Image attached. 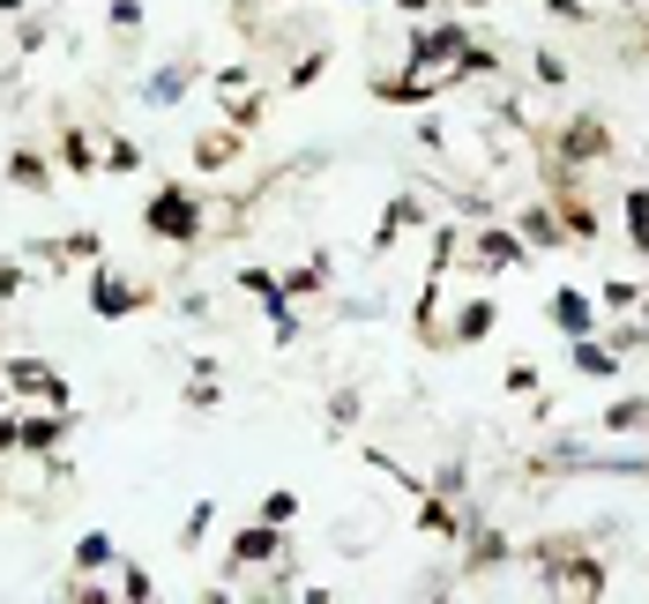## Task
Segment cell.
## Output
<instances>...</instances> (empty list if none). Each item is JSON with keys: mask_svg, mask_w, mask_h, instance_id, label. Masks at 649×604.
<instances>
[{"mask_svg": "<svg viewBox=\"0 0 649 604\" xmlns=\"http://www.w3.org/2000/svg\"><path fill=\"white\" fill-rule=\"evenodd\" d=\"M598 157H612V127H604L598 112H574L568 135H560V172H582V165H598Z\"/></svg>", "mask_w": 649, "mask_h": 604, "instance_id": "obj_2", "label": "cell"}, {"mask_svg": "<svg viewBox=\"0 0 649 604\" xmlns=\"http://www.w3.org/2000/svg\"><path fill=\"white\" fill-rule=\"evenodd\" d=\"M328 269H336V261L314 254V261H299V269H284V291H292V299H314V291L328 284Z\"/></svg>", "mask_w": 649, "mask_h": 604, "instance_id": "obj_17", "label": "cell"}, {"mask_svg": "<svg viewBox=\"0 0 649 604\" xmlns=\"http://www.w3.org/2000/svg\"><path fill=\"white\" fill-rule=\"evenodd\" d=\"M262 523H299V493H284V485H276L269 501H262Z\"/></svg>", "mask_w": 649, "mask_h": 604, "instance_id": "obj_25", "label": "cell"}, {"mask_svg": "<svg viewBox=\"0 0 649 604\" xmlns=\"http://www.w3.org/2000/svg\"><path fill=\"white\" fill-rule=\"evenodd\" d=\"M112 537H105V529H90V537H76V575H105V567H112Z\"/></svg>", "mask_w": 649, "mask_h": 604, "instance_id": "obj_19", "label": "cell"}, {"mask_svg": "<svg viewBox=\"0 0 649 604\" xmlns=\"http://www.w3.org/2000/svg\"><path fill=\"white\" fill-rule=\"evenodd\" d=\"M112 30L135 38V30H142V0H112Z\"/></svg>", "mask_w": 649, "mask_h": 604, "instance_id": "obj_29", "label": "cell"}, {"mask_svg": "<svg viewBox=\"0 0 649 604\" xmlns=\"http://www.w3.org/2000/svg\"><path fill=\"white\" fill-rule=\"evenodd\" d=\"M508 396H538V366H530V358L508 366Z\"/></svg>", "mask_w": 649, "mask_h": 604, "instance_id": "obj_28", "label": "cell"}, {"mask_svg": "<svg viewBox=\"0 0 649 604\" xmlns=\"http://www.w3.org/2000/svg\"><path fill=\"white\" fill-rule=\"evenodd\" d=\"M105 172H112V179H120V172H142V150H135L127 135H112V142H105Z\"/></svg>", "mask_w": 649, "mask_h": 604, "instance_id": "obj_22", "label": "cell"}, {"mask_svg": "<svg viewBox=\"0 0 649 604\" xmlns=\"http://www.w3.org/2000/svg\"><path fill=\"white\" fill-rule=\"evenodd\" d=\"M322 68H328V52H306V60H299V68H292V90H306V82H314V76H322Z\"/></svg>", "mask_w": 649, "mask_h": 604, "instance_id": "obj_30", "label": "cell"}, {"mask_svg": "<svg viewBox=\"0 0 649 604\" xmlns=\"http://www.w3.org/2000/svg\"><path fill=\"white\" fill-rule=\"evenodd\" d=\"M642 52H649V38H642Z\"/></svg>", "mask_w": 649, "mask_h": 604, "instance_id": "obj_34", "label": "cell"}, {"mask_svg": "<svg viewBox=\"0 0 649 604\" xmlns=\"http://www.w3.org/2000/svg\"><path fill=\"white\" fill-rule=\"evenodd\" d=\"M23 291V261H0V299H16Z\"/></svg>", "mask_w": 649, "mask_h": 604, "instance_id": "obj_31", "label": "cell"}, {"mask_svg": "<svg viewBox=\"0 0 649 604\" xmlns=\"http://www.w3.org/2000/svg\"><path fill=\"white\" fill-rule=\"evenodd\" d=\"M627 239L635 254H649V187H627Z\"/></svg>", "mask_w": 649, "mask_h": 604, "instance_id": "obj_21", "label": "cell"}, {"mask_svg": "<svg viewBox=\"0 0 649 604\" xmlns=\"http://www.w3.org/2000/svg\"><path fill=\"white\" fill-rule=\"evenodd\" d=\"M60 433H68V410L38 403V410L23 418V448H30V455H52V448H60Z\"/></svg>", "mask_w": 649, "mask_h": 604, "instance_id": "obj_13", "label": "cell"}, {"mask_svg": "<svg viewBox=\"0 0 649 604\" xmlns=\"http://www.w3.org/2000/svg\"><path fill=\"white\" fill-rule=\"evenodd\" d=\"M195 76H201L195 60H173V68H157V76H150V90H142V98H150V105H179Z\"/></svg>", "mask_w": 649, "mask_h": 604, "instance_id": "obj_16", "label": "cell"}, {"mask_svg": "<svg viewBox=\"0 0 649 604\" xmlns=\"http://www.w3.org/2000/svg\"><path fill=\"white\" fill-rule=\"evenodd\" d=\"M150 299H157V291H150V284H135V277H112V269H98V277H90V314H98V321L142 314Z\"/></svg>", "mask_w": 649, "mask_h": 604, "instance_id": "obj_3", "label": "cell"}, {"mask_svg": "<svg viewBox=\"0 0 649 604\" xmlns=\"http://www.w3.org/2000/svg\"><path fill=\"white\" fill-rule=\"evenodd\" d=\"M8 388H23V396L52 403V410H68V380L52 374V366H38V358H8Z\"/></svg>", "mask_w": 649, "mask_h": 604, "instance_id": "obj_8", "label": "cell"}, {"mask_svg": "<svg viewBox=\"0 0 649 604\" xmlns=\"http://www.w3.org/2000/svg\"><path fill=\"white\" fill-rule=\"evenodd\" d=\"M463 8H485V0H463Z\"/></svg>", "mask_w": 649, "mask_h": 604, "instance_id": "obj_33", "label": "cell"}, {"mask_svg": "<svg viewBox=\"0 0 649 604\" xmlns=\"http://www.w3.org/2000/svg\"><path fill=\"white\" fill-rule=\"evenodd\" d=\"M635 433L649 440V396H620V403L598 418V440H635Z\"/></svg>", "mask_w": 649, "mask_h": 604, "instance_id": "obj_10", "label": "cell"}, {"mask_svg": "<svg viewBox=\"0 0 649 604\" xmlns=\"http://www.w3.org/2000/svg\"><path fill=\"white\" fill-rule=\"evenodd\" d=\"M500 321V306L485 299V291H471V299L455 306V328H441V351H463V344H485Z\"/></svg>", "mask_w": 649, "mask_h": 604, "instance_id": "obj_5", "label": "cell"}, {"mask_svg": "<svg viewBox=\"0 0 649 604\" xmlns=\"http://www.w3.org/2000/svg\"><path fill=\"white\" fill-rule=\"evenodd\" d=\"M60 157H68V172H105V165H98V157H90V142H82L76 127L60 135Z\"/></svg>", "mask_w": 649, "mask_h": 604, "instance_id": "obj_24", "label": "cell"}, {"mask_svg": "<svg viewBox=\"0 0 649 604\" xmlns=\"http://www.w3.org/2000/svg\"><path fill=\"white\" fill-rule=\"evenodd\" d=\"M568 366H574L582 380H612V374L627 366V351H620V344H604L598 328H590V336H568Z\"/></svg>", "mask_w": 649, "mask_h": 604, "instance_id": "obj_6", "label": "cell"}, {"mask_svg": "<svg viewBox=\"0 0 649 604\" xmlns=\"http://www.w3.org/2000/svg\"><path fill=\"white\" fill-rule=\"evenodd\" d=\"M209 523H217V507L201 501V507H195V515H187V529H179V553H195L201 537H209Z\"/></svg>", "mask_w": 649, "mask_h": 604, "instance_id": "obj_26", "label": "cell"}, {"mask_svg": "<svg viewBox=\"0 0 649 604\" xmlns=\"http://www.w3.org/2000/svg\"><path fill=\"white\" fill-rule=\"evenodd\" d=\"M284 553V523H254V529H239V537H232V575H239V567H269V560Z\"/></svg>", "mask_w": 649, "mask_h": 604, "instance_id": "obj_9", "label": "cell"}, {"mask_svg": "<svg viewBox=\"0 0 649 604\" xmlns=\"http://www.w3.org/2000/svg\"><path fill=\"white\" fill-rule=\"evenodd\" d=\"M515 261H530V247H523V231L508 225V231H471V277H500V269H515Z\"/></svg>", "mask_w": 649, "mask_h": 604, "instance_id": "obj_4", "label": "cell"}, {"mask_svg": "<svg viewBox=\"0 0 649 604\" xmlns=\"http://www.w3.org/2000/svg\"><path fill=\"white\" fill-rule=\"evenodd\" d=\"M112 582H120V590H112V597H157V582H150V567H135V560H112Z\"/></svg>", "mask_w": 649, "mask_h": 604, "instance_id": "obj_20", "label": "cell"}, {"mask_svg": "<svg viewBox=\"0 0 649 604\" xmlns=\"http://www.w3.org/2000/svg\"><path fill=\"white\" fill-rule=\"evenodd\" d=\"M396 8H403V16H425V8H433V0H396Z\"/></svg>", "mask_w": 649, "mask_h": 604, "instance_id": "obj_32", "label": "cell"}, {"mask_svg": "<svg viewBox=\"0 0 649 604\" xmlns=\"http://www.w3.org/2000/svg\"><path fill=\"white\" fill-rule=\"evenodd\" d=\"M530 68H538V82H545V90H560V82H568V60H560V52H538Z\"/></svg>", "mask_w": 649, "mask_h": 604, "instance_id": "obj_27", "label": "cell"}, {"mask_svg": "<svg viewBox=\"0 0 649 604\" xmlns=\"http://www.w3.org/2000/svg\"><path fill=\"white\" fill-rule=\"evenodd\" d=\"M239 142H247V127H217V135H201V142H195V165H201V172H217V165H232V157H239Z\"/></svg>", "mask_w": 649, "mask_h": 604, "instance_id": "obj_14", "label": "cell"}, {"mask_svg": "<svg viewBox=\"0 0 649 604\" xmlns=\"http://www.w3.org/2000/svg\"><path fill=\"white\" fill-rule=\"evenodd\" d=\"M425 225V209H419V195H396L389 209H381V231H374V254H389L403 239V231H419Z\"/></svg>", "mask_w": 649, "mask_h": 604, "instance_id": "obj_12", "label": "cell"}, {"mask_svg": "<svg viewBox=\"0 0 649 604\" xmlns=\"http://www.w3.org/2000/svg\"><path fill=\"white\" fill-rule=\"evenodd\" d=\"M515 231H523L530 254H545V247H560V239H568V225H560L552 209H523V217H515Z\"/></svg>", "mask_w": 649, "mask_h": 604, "instance_id": "obj_15", "label": "cell"}, {"mask_svg": "<svg viewBox=\"0 0 649 604\" xmlns=\"http://www.w3.org/2000/svg\"><path fill=\"white\" fill-rule=\"evenodd\" d=\"M545 314L560 321V336H590V328H598V299H590L582 284H560V291L545 299Z\"/></svg>", "mask_w": 649, "mask_h": 604, "instance_id": "obj_7", "label": "cell"}, {"mask_svg": "<svg viewBox=\"0 0 649 604\" xmlns=\"http://www.w3.org/2000/svg\"><path fill=\"white\" fill-rule=\"evenodd\" d=\"M142 231H150V239H173V247H195V239H201L195 187H157L150 209H142Z\"/></svg>", "mask_w": 649, "mask_h": 604, "instance_id": "obj_1", "label": "cell"}, {"mask_svg": "<svg viewBox=\"0 0 649 604\" xmlns=\"http://www.w3.org/2000/svg\"><path fill=\"white\" fill-rule=\"evenodd\" d=\"M8 179H16L23 195H46V187H52V172H46V157H38V150H16V157H8Z\"/></svg>", "mask_w": 649, "mask_h": 604, "instance_id": "obj_18", "label": "cell"}, {"mask_svg": "<svg viewBox=\"0 0 649 604\" xmlns=\"http://www.w3.org/2000/svg\"><path fill=\"white\" fill-rule=\"evenodd\" d=\"M419 529H425V537H441V545H449V537H463L471 523H463V515L449 507V493H433V485H425V493H419Z\"/></svg>", "mask_w": 649, "mask_h": 604, "instance_id": "obj_11", "label": "cell"}, {"mask_svg": "<svg viewBox=\"0 0 649 604\" xmlns=\"http://www.w3.org/2000/svg\"><path fill=\"white\" fill-rule=\"evenodd\" d=\"M598 306H612V314H635V306H642V284H627V277H612L598 291Z\"/></svg>", "mask_w": 649, "mask_h": 604, "instance_id": "obj_23", "label": "cell"}]
</instances>
